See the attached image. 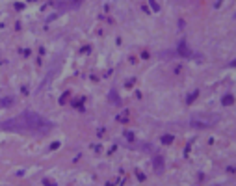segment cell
<instances>
[{"label": "cell", "instance_id": "4", "mask_svg": "<svg viewBox=\"0 0 236 186\" xmlns=\"http://www.w3.org/2000/svg\"><path fill=\"white\" fill-rule=\"evenodd\" d=\"M231 65H236V60H234V61H232V63H231Z\"/></svg>", "mask_w": 236, "mask_h": 186}, {"label": "cell", "instance_id": "2", "mask_svg": "<svg viewBox=\"0 0 236 186\" xmlns=\"http://www.w3.org/2000/svg\"><path fill=\"white\" fill-rule=\"evenodd\" d=\"M232 102H234V97H232L231 93L223 95V99H221V104H223V106H229V104H232Z\"/></svg>", "mask_w": 236, "mask_h": 186}, {"label": "cell", "instance_id": "3", "mask_svg": "<svg viewBox=\"0 0 236 186\" xmlns=\"http://www.w3.org/2000/svg\"><path fill=\"white\" fill-rule=\"evenodd\" d=\"M162 166H164V164H162V158H156V160H154V169H156V171H162Z\"/></svg>", "mask_w": 236, "mask_h": 186}, {"label": "cell", "instance_id": "5", "mask_svg": "<svg viewBox=\"0 0 236 186\" xmlns=\"http://www.w3.org/2000/svg\"><path fill=\"white\" fill-rule=\"evenodd\" d=\"M234 17H236V15H234Z\"/></svg>", "mask_w": 236, "mask_h": 186}, {"label": "cell", "instance_id": "1", "mask_svg": "<svg viewBox=\"0 0 236 186\" xmlns=\"http://www.w3.org/2000/svg\"><path fill=\"white\" fill-rule=\"evenodd\" d=\"M52 128H54V123L36 112H23L17 117H11L0 123V130H11V132H23V134H34V136L48 134Z\"/></svg>", "mask_w": 236, "mask_h": 186}]
</instances>
